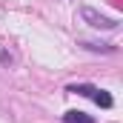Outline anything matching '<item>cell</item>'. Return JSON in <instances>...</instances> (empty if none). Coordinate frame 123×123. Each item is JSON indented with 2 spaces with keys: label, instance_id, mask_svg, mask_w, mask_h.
Instances as JSON below:
<instances>
[{
  "label": "cell",
  "instance_id": "cell-2",
  "mask_svg": "<svg viewBox=\"0 0 123 123\" xmlns=\"http://www.w3.org/2000/svg\"><path fill=\"white\" fill-rule=\"evenodd\" d=\"M80 14H83V20H86L92 29H103V31H115L117 29V20H115V17H106V14H100V12H94L92 6H83Z\"/></svg>",
  "mask_w": 123,
  "mask_h": 123
},
{
  "label": "cell",
  "instance_id": "cell-3",
  "mask_svg": "<svg viewBox=\"0 0 123 123\" xmlns=\"http://www.w3.org/2000/svg\"><path fill=\"white\" fill-rule=\"evenodd\" d=\"M63 123H94V117L86 115V112H74V109H72V112L63 115Z\"/></svg>",
  "mask_w": 123,
  "mask_h": 123
},
{
  "label": "cell",
  "instance_id": "cell-1",
  "mask_svg": "<svg viewBox=\"0 0 123 123\" xmlns=\"http://www.w3.org/2000/svg\"><path fill=\"white\" fill-rule=\"evenodd\" d=\"M66 92L80 94V97H89V100H94L100 109H112V106H115L112 94H109V92H103V89H97V86H92V83H74V86H69Z\"/></svg>",
  "mask_w": 123,
  "mask_h": 123
},
{
  "label": "cell",
  "instance_id": "cell-4",
  "mask_svg": "<svg viewBox=\"0 0 123 123\" xmlns=\"http://www.w3.org/2000/svg\"><path fill=\"white\" fill-rule=\"evenodd\" d=\"M0 63L9 66V63H12V55H9V52H0Z\"/></svg>",
  "mask_w": 123,
  "mask_h": 123
}]
</instances>
